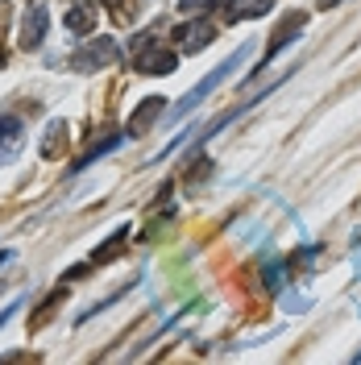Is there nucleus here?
Masks as SVG:
<instances>
[{
    "mask_svg": "<svg viewBox=\"0 0 361 365\" xmlns=\"http://www.w3.org/2000/svg\"><path fill=\"white\" fill-rule=\"evenodd\" d=\"M249 54H253V46H249V42H245V46H237V50L228 54L225 63H220V67H216L212 75H208V79H203L200 88H191V91H187V96L179 100V104H175V113H171V120H183L187 113H195V108L203 104V96H208V91H216V88H220V83L228 79V71H237V67H241V63L249 58Z\"/></svg>",
    "mask_w": 361,
    "mask_h": 365,
    "instance_id": "1",
    "label": "nucleus"
},
{
    "mask_svg": "<svg viewBox=\"0 0 361 365\" xmlns=\"http://www.w3.org/2000/svg\"><path fill=\"white\" fill-rule=\"evenodd\" d=\"M116 58H121V50H116L113 38H91V42H83L75 50L71 67L75 71H104V67H113Z\"/></svg>",
    "mask_w": 361,
    "mask_h": 365,
    "instance_id": "2",
    "label": "nucleus"
},
{
    "mask_svg": "<svg viewBox=\"0 0 361 365\" xmlns=\"http://www.w3.org/2000/svg\"><path fill=\"white\" fill-rule=\"evenodd\" d=\"M46 29H50V9H46L42 0H34L21 17V46L25 50H38L46 42Z\"/></svg>",
    "mask_w": 361,
    "mask_h": 365,
    "instance_id": "3",
    "label": "nucleus"
},
{
    "mask_svg": "<svg viewBox=\"0 0 361 365\" xmlns=\"http://www.w3.org/2000/svg\"><path fill=\"white\" fill-rule=\"evenodd\" d=\"M133 67L141 71V75H171V71L179 67V58L171 54V50H162V46H141V54L133 58Z\"/></svg>",
    "mask_w": 361,
    "mask_h": 365,
    "instance_id": "4",
    "label": "nucleus"
},
{
    "mask_svg": "<svg viewBox=\"0 0 361 365\" xmlns=\"http://www.w3.org/2000/svg\"><path fill=\"white\" fill-rule=\"evenodd\" d=\"M162 104H166V100H158V96H146V100L133 108V116H129V137L146 133V129H150V125L162 116Z\"/></svg>",
    "mask_w": 361,
    "mask_h": 365,
    "instance_id": "5",
    "label": "nucleus"
},
{
    "mask_svg": "<svg viewBox=\"0 0 361 365\" xmlns=\"http://www.w3.org/2000/svg\"><path fill=\"white\" fill-rule=\"evenodd\" d=\"M212 38H216V29L208 21H195V25H183L179 29V46L187 54H200L203 46H212Z\"/></svg>",
    "mask_w": 361,
    "mask_h": 365,
    "instance_id": "6",
    "label": "nucleus"
},
{
    "mask_svg": "<svg viewBox=\"0 0 361 365\" xmlns=\"http://www.w3.org/2000/svg\"><path fill=\"white\" fill-rule=\"evenodd\" d=\"M67 145V120H50L46 125V141H42V158H59Z\"/></svg>",
    "mask_w": 361,
    "mask_h": 365,
    "instance_id": "7",
    "label": "nucleus"
},
{
    "mask_svg": "<svg viewBox=\"0 0 361 365\" xmlns=\"http://www.w3.org/2000/svg\"><path fill=\"white\" fill-rule=\"evenodd\" d=\"M63 25H67L71 34H91L96 29V4H75Z\"/></svg>",
    "mask_w": 361,
    "mask_h": 365,
    "instance_id": "8",
    "label": "nucleus"
},
{
    "mask_svg": "<svg viewBox=\"0 0 361 365\" xmlns=\"http://www.w3.org/2000/svg\"><path fill=\"white\" fill-rule=\"evenodd\" d=\"M125 241H129V232H113V237H108V241H104L100 250L91 253V262H96V266H104V262H113L116 253L125 250Z\"/></svg>",
    "mask_w": 361,
    "mask_h": 365,
    "instance_id": "9",
    "label": "nucleus"
},
{
    "mask_svg": "<svg viewBox=\"0 0 361 365\" xmlns=\"http://www.w3.org/2000/svg\"><path fill=\"white\" fill-rule=\"evenodd\" d=\"M299 29H303V17H287V25H283V29L274 34V42H270V54H266V58H274V54H278L283 46L291 42V34H299Z\"/></svg>",
    "mask_w": 361,
    "mask_h": 365,
    "instance_id": "10",
    "label": "nucleus"
},
{
    "mask_svg": "<svg viewBox=\"0 0 361 365\" xmlns=\"http://www.w3.org/2000/svg\"><path fill=\"white\" fill-rule=\"evenodd\" d=\"M283 282H287V266L283 262H266V287L270 291H283Z\"/></svg>",
    "mask_w": 361,
    "mask_h": 365,
    "instance_id": "11",
    "label": "nucleus"
},
{
    "mask_svg": "<svg viewBox=\"0 0 361 365\" xmlns=\"http://www.w3.org/2000/svg\"><path fill=\"white\" fill-rule=\"evenodd\" d=\"M0 137H21V120L17 116H0Z\"/></svg>",
    "mask_w": 361,
    "mask_h": 365,
    "instance_id": "12",
    "label": "nucleus"
},
{
    "mask_svg": "<svg viewBox=\"0 0 361 365\" xmlns=\"http://www.w3.org/2000/svg\"><path fill=\"white\" fill-rule=\"evenodd\" d=\"M54 303H63V295H50V299H46V307L38 312V316H34V328H42L46 319H50V312H54Z\"/></svg>",
    "mask_w": 361,
    "mask_h": 365,
    "instance_id": "13",
    "label": "nucleus"
},
{
    "mask_svg": "<svg viewBox=\"0 0 361 365\" xmlns=\"http://www.w3.org/2000/svg\"><path fill=\"white\" fill-rule=\"evenodd\" d=\"M307 303H312L307 295H287V303H283V307H287V312H307Z\"/></svg>",
    "mask_w": 361,
    "mask_h": 365,
    "instance_id": "14",
    "label": "nucleus"
},
{
    "mask_svg": "<svg viewBox=\"0 0 361 365\" xmlns=\"http://www.w3.org/2000/svg\"><path fill=\"white\" fill-rule=\"evenodd\" d=\"M183 13H203V9H212V0H179Z\"/></svg>",
    "mask_w": 361,
    "mask_h": 365,
    "instance_id": "15",
    "label": "nucleus"
},
{
    "mask_svg": "<svg viewBox=\"0 0 361 365\" xmlns=\"http://www.w3.org/2000/svg\"><path fill=\"white\" fill-rule=\"evenodd\" d=\"M17 307H21V299H17V303H9V307H4V312H0V328H4V324H9V319L17 316Z\"/></svg>",
    "mask_w": 361,
    "mask_h": 365,
    "instance_id": "16",
    "label": "nucleus"
},
{
    "mask_svg": "<svg viewBox=\"0 0 361 365\" xmlns=\"http://www.w3.org/2000/svg\"><path fill=\"white\" fill-rule=\"evenodd\" d=\"M353 270H357V278H361V241L353 245Z\"/></svg>",
    "mask_w": 361,
    "mask_h": 365,
    "instance_id": "17",
    "label": "nucleus"
}]
</instances>
